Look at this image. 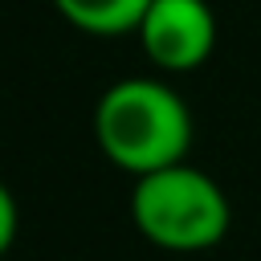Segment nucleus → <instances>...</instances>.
<instances>
[{
    "mask_svg": "<svg viewBox=\"0 0 261 261\" xmlns=\"http://www.w3.org/2000/svg\"><path fill=\"white\" fill-rule=\"evenodd\" d=\"M16 228H20L16 196H12V192H8V184L0 179V257L12 249V241H16Z\"/></svg>",
    "mask_w": 261,
    "mask_h": 261,
    "instance_id": "5",
    "label": "nucleus"
},
{
    "mask_svg": "<svg viewBox=\"0 0 261 261\" xmlns=\"http://www.w3.org/2000/svg\"><path fill=\"white\" fill-rule=\"evenodd\" d=\"M192 139V110L163 77H118L94 102V143L130 179L184 163Z\"/></svg>",
    "mask_w": 261,
    "mask_h": 261,
    "instance_id": "1",
    "label": "nucleus"
},
{
    "mask_svg": "<svg viewBox=\"0 0 261 261\" xmlns=\"http://www.w3.org/2000/svg\"><path fill=\"white\" fill-rule=\"evenodd\" d=\"M130 220L163 253H208L228 237L232 204L204 167L184 159L130 179Z\"/></svg>",
    "mask_w": 261,
    "mask_h": 261,
    "instance_id": "2",
    "label": "nucleus"
},
{
    "mask_svg": "<svg viewBox=\"0 0 261 261\" xmlns=\"http://www.w3.org/2000/svg\"><path fill=\"white\" fill-rule=\"evenodd\" d=\"M53 12L86 33V37H126V33H139L151 0H49Z\"/></svg>",
    "mask_w": 261,
    "mask_h": 261,
    "instance_id": "4",
    "label": "nucleus"
},
{
    "mask_svg": "<svg viewBox=\"0 0 261 261\" xmlns=\"http://www.w3.org/2000/svg\"><path fill=\"white\" fill-rule=\"evenodd\" d=\"M135 37L155 69L192 73L216 49V16L208 0H151Z\"/></svg>",
    "mask_w": 261,
    "mask_h": 261,
    "instance_id": "3",
    "label": "nucleus"
}]
</instances>
